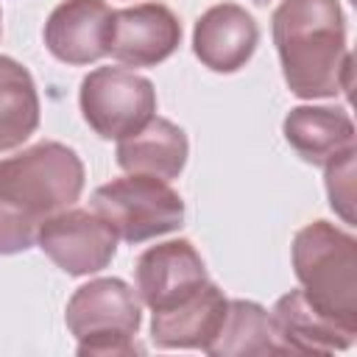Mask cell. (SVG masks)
<instances>
[{"instance_id": "cell-1", "label": "cell", "mask_w": 357, "mask_h": 357, "mask_svg": "<svg viewBox=\"0 0 357 357\" xmlns=\"http://www.w3.org/2000/svg\"><path fill=\"white\" fill-rule=\"evenodd\" d=\"M84 190V165L64 142H36L0 159V254H22L39 223L70 209Z\"/></svg>"}, {"instance_id": "cell-2", "label": "cell", "mask_w": 357, "mask_h": 357, "mask_svg": "<svg viewBox=\"0 0 357 357\" xmlns=\"http://www.w3.org/2000/svg\"><path fill=\"white\" fill-rule=\"evenodd\" d=\"M271 22L282 75L296 98L315 100L349 92L351 56L337 0H282Z\"/></svg>"}, {"instance_id": "cell-3", "label": "cell", "mask_w": 357, "mask_h": 357, "mask_svg": "<svg viewBox=\"0 0 357 357\" xmlns=\"http://www.w3.org/2000/svg\"><path fill=\"white\" fill-rule=\"evenodd\" d=\"M293 271L304 298L357 332V240L329 220H312L293 237Z\"/></svg>"}, {"instance_id": "cell-4", "label": "cell", "mask_w": 357, "mask_h": 357, "mask_svg": "<svg viewBox=\"0 0 357 357\" xmlns=\"http://www.w3.org/2000/svg\"><path fill=\"white\" fill-rule=\"evenodd\" d=\"M64 321L78 340V357H128L145 351L134 340L142 307L123 279L106 276L81 284L67 301Z\"/></svg>"}, {"instance_id": "cell-5", "label": "cell", "mask_w": 357, "mask_h": 357, "mask_svg": "<svg viewBox=\"0 0 357 357\" xmlns=\"http://www.w3.org/2000/svg\"><path fill=\"white\" fill-rule=\"evenodd\" d=\"M92 209L131 245L176 231L184 223L181 195L156 176L128 173L92 192Z\"/></svg>"}, {"instance_id": "cell-6", "label": "cell", "mask_w": 357, "mask_h": 357, "mask_svg": "<svg viewBox=\"0 0 357 357\" xmlns=\"http://www.w3.org/2000/svg\"><path fill=\"white\" fill-rule=\"evenodd\" d=\"M78 106L100 139H123L153 117L156 89L134 70L98 67L81 81Z\"/></svg>"}, {"instance_id": "cell-7", "label": "cell", "mask_w": 357, "mask_h": 357, "mask_svg": "<svg viewBox=\"0 0 357 357\" xmlns=\"http://www.w3.org/2000/svg\"><path fill=\"white\" fill-rule=\"evenodd\" d=\"M36 245L64 273L89 276L112 262L117 234L95 209H61L39 223Z\"/></svg>"}, {"instance_id": "cell-8", "label": "cell", "mask_w": 357, "mask_h": 357, "mask_svg": "<svg viewBox=\"0 0 357 357\" xmlns=\"http://www.w3.org/2000/svg\"><path fill=\"white\" fill-rule=\"evenodd\" d=\"M181 42L178 17L162 3H139L112 14L109 56L126 67H156Z\"/></svg>"}, {"instance_id": "cell-9", "label": "cell", "mask_w": 357, "mask_h": 357, "mask_svg": "<svg viewBox=\"0 0 357 357\" xmlns=\"http://www.w3.org/2000/svg\"><path fill=\"white\" fill-rule=\"evenodd\" d=\"M134 273L139 301L148 304L151 312L181 301L204 282H209L204 259L190 240H167L145 248L137 257Z\"/></svg>"}, {"instance_id": "cell-10", "label": "cell", "mask_w": 357, "mask_h": 357, "mask_svg": "<svg viewBox=\"0 0 357 357\" xmlns=\"http://www.w3.org/2000/svg\"><path fill=\"white\" fill-rule=\"evenodd\" d=\"M112 8L103 0H61L45 22V45L64 64H92L109 56Z\"/></svg>"}, {"instance_id": "cell-11", "label": "cell", "mask_w": 357, "mask_h": 357, "mask_svg": "<svg viewBox=\"0 0 357 357\" xmlns=\"http://www.w3.org/2000/svg\"><path fill=\"white\" fill-rule=\"evenodd\" d=\"M257 45L259 28L237 3H218L206 8L192 28V53L212 73H237L254 56Z\"/></svg>"}, {"instance_id": "cell-12", "label": "cell", "mask_w": 357, "mask_h": 357, "mask_svg": "<svg viewBox=\"0 0 357 357\" xmlns=\"http://www.w3.org/2000/svg\"><path fill=\"white\" fill-rule=\"evenodd\" d=\"M229 298L215 282H204L181 301L156 310L151 318V337L159 349H206L218 335Z\"/></svg>"}, {"instance_id": "cell-13", "label": "cell", "mask_w": 357, "mask_h": 357, "mask_svg": "<svg viewBox=\"0 0 357 357\" xmlns=\"http://www.w3.org/2000/svg\"><path fill=\"white\" fill-rule=\"evenodd\" d=\"M273 332L287 354H329V351H343L357 340V332L337 324L335 318L324 315L318 307H312L301 290L284 293L273 312Z\"/></svg>"}, {"instance_id": "cell-14", "label": "cell", "mask_w": 357, "mask_h": 357, "mask_svg": "<svg viewBox=\"0 0 357 357\" xmlns=\"http://www.w3.org/2000/svg\"><path fill=\"white\" fill-rule=\"evenodd\" d=\"M282 131L307 165H326L354 148V123L337 106H296L287 112Z\"/></svg>"}, {"instance_id": "cell-15", "label": "cell", "mask_w": 357, "mask_h": 357, "mask_svg": "<svg viewBox=\"0 0 357 357\" xmlns=\"http://www.w3.org/2000/svg\"><path fill=\"white\" fill-rule=\"evenodd\" d=\"M187 153V134L165 117H151L142 128L117 139V165L126 173H145L165 181L184 170Z\"/></svg>"}, {"instance_id": "cell-16", "label": "cell", "mask_w": 357, "mask_h": 357, "mask_svg": "<svg viewBox=\"0 0 357 357\" xmlns=\"http://www.w3.org/2000/svg\"><path fill=\"white\" fill-rule=\"evenodd\" d=\"M212 357H243V354H284L271 315L257 304L245 298H231L226 304L223 324L218 335L204 349Z\"/></svg>"}, {"instance_id": "cell-17", "label": "cell", "mask_w": 357, "mask_h": 357, "mask_svg": "<svg viewBox=\"0 0 357 357\" xmlns=\"http://www.w3.org/2000/svg\"><path fill=\"white\" fill-rule=\"evenodd\" d=\"M39 126V95L31 73L0 56V151L22 145Z\"/></svg>"}, {"instance_id": "cell-18", "label": "cell", "mask_w": 357, "mask_h": 357, "mask_svg": "<svg viewBox=\"0 0 357 357\" xmlns=\"http://www.w3.org/2000/svg\"><path fill=\"white\" fill-rule=\"evenodd\" d=\"M326 192H329V206L346 220L354 223V148L340 153L337 159L326 162Z\"/></svg>"}, {"instance_id": "cell-19", "label": "cell", "mask_w": 357, "mask_h": 357, "mask_svg": "<svg viewBox=\"0 0 357 357\" xmlns=\"http://www.w3.org/2000/svg\"><path fill=\"white\" fill-rule=\"evenodd\" d=\"M0 33H3V14H0Z\"/></svg>"}, {"instance_id": "cell-20", "label": "cell", "mask_w": 357, "mask_h": 357, "mask_svg": "<svg viewBox=\"0 0 357 357\" xmlns=\"http://www.w3.org/2000/svg\"><path fill=\"white\" fill-rule=\"evenodd\" d=\"M254 3H268V0H254Z\"/></svg>"}]
</instances>
